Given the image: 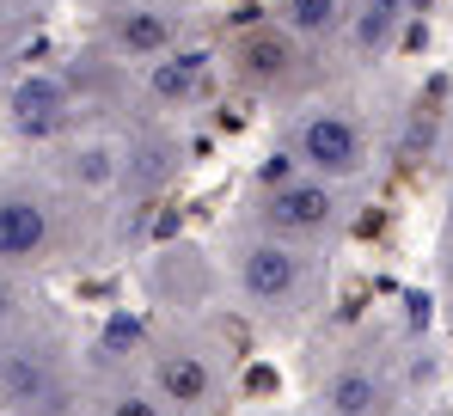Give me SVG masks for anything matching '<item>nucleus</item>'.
Returning <instances> with one entry per match:
<instances>
[{
	"instance_id": "nucleus-1",
	"label": "nucleus",
	"mask_w": 453,
	"mask_h": 416,
	"mask_svg": "<svg viewBox=\"0 0 453 416\" xmlns=\"http://www.w3.org/2000/svg\"><path fill=\"white\" fill-rule=\"evenodd\" d=\"M117 214L68 196L37 159L0 166V276L50 281L62 270H86L111 251Z\"/></svg>"
},
{
	"instance_id": "nucleus-2",
	"label": "nucleus",
	"mask_w": 453,
	"mask_h": 416,
	"mask_svg": "<svg viewBox=\"0 0 453 416\" xmlns=\"http://www.w3.org/2000/svg\"><path fill=\"white\" fill-rule=\"evenodd\" d=\"M215 258L226 281V312L251 319L270 337H301L306 325H319L331 300V251H306L295 239L226 220L215 233Z\"/></svg>"
},
{
	"instance_id": "nucleus-3",
	"label": "nucleus",
	"mask_w": 453,
	"mask_h": 416,
	"mask_svg": "<svg viewBox=\"0 0 453 416\" xmlns=\"http://www.w3.org/2000/svg\"><path fill=\"white\" fill-rule=\"evenodd\" d=\"M276 147L301 172L325 178V184H343V190H368L380 172H386L380 117L368 111V98L343 92L337 80L325 92L301 98V104L276 111Z\"/></svg>"
},
{
	"instance_id": "nucleus-4",
	"label": "nucleus",
	"mask_w": 453,
	"mask_h": 416,
	"mask_svg": "<svg viewBox=\"0 0 453 416\" xmlns=\"http://www.w3.org/2000/svg\"><path fill=\"white\" fill-rule=\"evenodd\" d=\"M142 374L172 416H226L239 392V355L221 319H159L142 312Z\"/></svg>"
},
{
	"instance_id": "nucleus-5",
	"label": "nucleus",
	"mask_w": 453,
	"mask_h": 416,
	"mask_svg": "<svg viewBox=\"0 0 453 416\" xmlns=\"http://www.w3.org/2000/svg\"><path fill=\"white\" fill-rule=\"evenodd\" d=\"M356 214H362V190H343V184H325L301 172L282 147H270L257 159V172L245 178L233 220L257 227V233H276V239H295L306 251H343V239L356 233Z\"/></svg>"
},
{
	"instance_id": "nucleus-6",
	"label": "nucleus",
	"mask_w": 453,
	"mask_h": 416,
	"mask_svg": "<svg viewBox=\"0 0 453 416\" xmlns=\"http://www.w3.org/2000/svg\"><path fill=\"white\" fill-rule=\"evenodd\" d=\"M86 398V337L80 325L43 300L0 343V416H80Z\"/></svg>"
},
{
	"instance_id": "nucleus-7",
	"label": "nucleus",
	"mask_w": 453,
	"mask_h": 416,
	"mask_svg": "<svg viewBox=\"0 0 453 416\" xmlns=\"http://www.w3.org/2000/svg\"><path fill=\"white\" fill-rule=\"evenodd\" d=\"M215 62H221V92L264 104V111H288V104L331 86V62L270 12L226 25L215 37Z\"/></svg>"
},
{
	"instance_id": "nucleus-8",
	"label": "nucleus",
	"mask_w": 453,
	"mask_h": 416,
	"mask_svg": "<svg viewBox=\"0 0 453 416\" xmlns=\"http://www.w3.org/2000/svg\"><path fill=\"white\" fill-rule=\"evenodd\" d=\"M306 411H312V416H404V411H411L404 355L386 343L380 331L331 337L325 355L312 361Z\"/></svg>"
},
{
	"instance_id": "nucleus-9",
	"label": "nucleus",
	"mask_w": 453,
	"mask_h": 416,
	"mask_svg": "<svg viewBox=\"0 0 453 416\" xmlns=\"http://www.w3.org/2000/svg\"><path fill=\"white\" fill-rule=\"evenodd\" d=\"M135 294L142 312L159 319H226V281L221 258L209 239H159L135 258Z\"/></svg>"
},
{
	"instance_id": "nucleus-10",
	"label": "nucleus",
	"mask_w": 453,
	"mask_h": 416,
	"mask_svg": "<svg viewBox=\"0 0 453 416\" xmlns=\"http://www.w3.org/2000/svg\"><path fill=\"white\" fill-rule=\"evenodd\" d=\"M135 349H142V306L135 312H111L86 337V398H80V416H172V404L142 374Z\"/></svg>"
},
{
	"instance_id": "nucleus-11",
	"label": "nucleus",
	"mask_w": 453,
	"mask_h": 416,
	"mask_svg": "<svg viewBox=\"0 0 453 416\" xmlns=\"http://www.w3.org/2000/svg\"><path fill=\"white\" fill-rule=\"evenodd\" d=\"M86 104L68 86L62 62H31V68H12L0 86V141L19 147L25 159L50 153L56 141H68L74 129H86Z\"/></svg>"
},
{
	"instance_id": "nucleus-12",
	"label": "nucleus",
	"mask_w": 453,
	"mask_h": 416,
	"mask_svg": "<svg viewBox=\"0 0 453 416\" xmlns=\"http://www.w3.org/2000/svg\"><path fill=\"white\" fill-rule=\"evenodd\" d=\"M190 37H203V12H190V6H153V0H92L86 6V37L80 43H92L98 56H111V62H123V68H148L159 62L165 50H178V43H190Z\"/></svg>"
},
{
	"instance_id": "nucleus-13",
	"label": "nucleus",
	"mask_w": 453,
	"mask_h": 416,
	"mask_svg": "<svg viewBox=\"0 0 453 416\" xmlns=\"http://www.w3.org/2000/svg\"><path fill=\"white\" fill-rule=\"evenodd\" d=\"M209 98H221V62H215V37H190L178 50H165L159 62L135 68L129 86V117H153V123H178L196 117Z\"/></svg>"
},
{
	"instance_id": "nucleus-14",
	"label": "nucleus",
	"mask_w": 453,
	"mask_h": 416,
	"mask_svg": "<svg viewBox=\"0 0 453 416\" xmlns=\"http://www.w3.org/2000/svg\"><path fill=\"white\" fill-rule=\"evenodd\" d=\"M117 135H123V196H117V214H148L190 172L184 129L178 123H153V117H123Z\"/></svg>"
},
{
	"instance_id": "nucleus-15",
	"label": "nucleus",
	"mask_w": 453,
	"mask_h": 416,
	"mask_svg": "<svg viewBox=\"0 0 453 416\" xmlns=\"http://www.w3.org/2000/svg\"><path fill=\"white\" fill-rule=\"evenodd\" d=\"M37 166H43L68 196H80L86 208L117 214V196H123V135H117V123H86V129H74L68 141H56L50 153H37ZM117 220H123V214H117Z\"/></svg>"
},
{
	"instance_id": "nucleus-16",
	"label": "nucleus",
	"mask_w": 453,
	"mask_h": 416,
	"mask_svg": "<svg viewBox=\"0 0 453 416\" xmlns=\"http://www.w3.org/2000/svg\"><path fill=\"white\" fill-rule=\"evenodd\" d=\"M411 31H417V0H356L343 37L331 43V80L386 68Z\"/></svg>"
},
{
	"instance_id": "nucleus-17",
	"label": "nucleus",
	"mask_w": 453,
	"mask_h": 416,
	"mask_svg": "<svg viewBox=\"0 0 453 416\" xmlns=\"http://www.w3.org/2000/svg\"><path fill=\"white\" fill-rule=\"evenodd\" d=\"M349 6H356V0H270V19H282L301 43H312V50L331 62V43L343 37Z\"/></svg>"
},
{
	"instance_id": "nucleus-18",
	"label": "nucleus",
	"mask_w": 453,
	"mask_h": 416,
	"mask_svg": "<svg viewBox=\"0 0 453 416\" xmlns=\"http://www.w3.org/2000/svg\"><path fill=\"white\" fill-rule=\"evenodd\" d=\"M43 281H25V276H0V343L31 319V312H43Z\"/></svg>"
},
{
	"instance_id": "nucleus-19",
	"label": "nucleus",
	"mask_w": 453,
	"mask_h": 416,
	"mask_svg": "<svg viewBox=\"0 0 453 416\" xmlns=\"http://www.w3.org/2000/svg\"><path fill=\"white\" fill-rule=\"evenodd\" d=\"M43 6H50V0H0V73H6V62H12V50L37 31Z\"/></svg>"
},
{
	"instance_id": "nucleus-20",
	"label": "nucleus",
	"mask_w": 453,
	"mask_h": 416,
	"mask_svg": "<svg viewBox=\"0 0 453 416\" xmlns=\"http://www.w3.org/2000/svg\"><path fill=\"white\" fill-rule=\"evenodd\" d=\"M429 276H435V300H441V312H448V325H453V227H441V233H435Z\"/></svg>"
},
{
	"instance_id": "nucleus-21",
	"label": "nucleus",
	"mask_w": 453,
	"mask_h": 416,
	"mask_svg": "<svg viewBox=\"0 0 453 416\" xmlns=\"http://www.w3.org/2000/svg\"><path fill=\"white\" fill-rule=\"evenodd\" d=\"M435 159H441V172L453 178V98L441 104V129H435Z\"/></svg>"
},
{
	"instance_id": "nucleus-22",
	"label": "nucleus",
	"mask_w": 453,
	"mask_h": 416,
	"mask_svg": "<svg viewBox=\"0 0 453 416\" xmlns=\"http://www.w3.org/2000/svg\"><path fill=\"white\" fill-rule=\"evenodd\" d=\"M80 6H92V0H80ZM153 6H190V12H203V0H153Z\"/></svg>"
},
{
	"instance_id": "nucleus-23",
	"label": "nucleus",
	"mask_w": 453,
	"mask_h": 416,
	"mask_svg": "<svg viewBox=\"0 0 453 416\" xmlns=\"http://www.w3.org/2000/svg\"><path fill=\"white\" fill-rule=\"evenodd\" d=\"M441 227H453V184H448V214H441Z\"/></svg>"
},
{
	"instance_id": "nucleus-24",
	"label": "nucleus",
	"mask_w": 453,
	"mask_h": 416,
	"mask_svg": "<svg viewBox=\"0 0 453 416\" xmlns=\"http://www.w3.org/2000/svg\"><path fill=\"white\" fill-rule=\"evenodd\" d=\"M257 416H312V411H257Z\"/></svg>"
},
{
	"instance_id": "nucleus-25",
	"label": "nucleus",
	"mask_w": 453,
	"mask_h": 416,
	"mask_svg": "<svg viewBox=\"0 0 453 416\" xmlns=\"http://www.w3.org/2000/svg\"><path fill=\"white\" fill-rule=\"evenodd\" d=\"M417 416H453V411H441V404H435V411H417Z\"/></svg>"
}]
</instances>
